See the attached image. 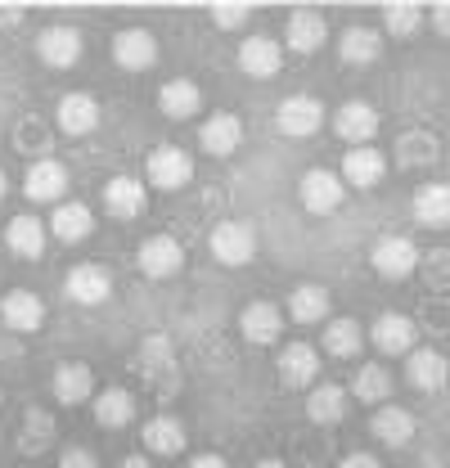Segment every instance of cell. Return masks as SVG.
<instances>
[{
    "mask_svg": "<svg viewBox=\"0 0 450 468\" xmlns=\"http://www.w3.org/2000/svg\"><path fill=\"white\" fill-rule=\"evenodd\" d=\"M342 198H347V185H342V176L329 172V167H311V172L297 180V203H302L311 217H329V212H338Z\"/></svg>",
    "mask_w": 450,
    "mask_h": 468,
    "instance_id": "1",
    "label": "cell"
},
{
    "mask_svg": "<svg viewBox=\"0 0 450 468\" xmlns=\"http://www.w3.org/2000/svg\"><path fill=\"white\" fill-rule=\"evenodd\" d=\"M325 126V104L316 95H288L275 109V131L284 140H311Z\"/></svg>",
    "mask_w": 450,
    "mask_h": 468,
    "instance_id": "2",
    "label": "cell"
},
{
    "mask_svg": "<svg viewBox=\"0 0 450 468\" xmlns=\"http://www.w3.org/2000/svg\"><path fill=\"white\" fill-rule=\"evenodd\" d=\"M135 266H140V275L145 280H171V275H180V266H185V248H180V239L176 234H149L145 243H140V252H135Z\"/></svg>",
    "mask_w": 450,
    "mask_h": 468,
    "instance_id": "3",
    "label": "cell"
},
{
    "mask_svg": "<svg viewBox=\"0 0 450 468\" xmlns=\"http://www.w3.org/2000/svg\"><path fill=\"white\" fill-rule=\"evenodd\" d=\"M109 55L122 72H149L163 50H158V37H154L149 27H122V32L112 37Z\"/></svg>",
    "mask_w": 450,
    "mask_h": 468,
    "instance_id": "4",
    "label": "cell"
},
{
    "mask_svg": "<svg viewBox=\"0 0 450 468\" xmlns=\"http://www.w3.org/2000/svg\"><path fill=\"white\" fill-rule=\"evenodd\" d=\"M81 55H86V37H81L72 23H50V27L37 37V58H41L46 68H55V72L81 63Z\"/></svg>",
    "mask_w": 450,
    "mask_h": 468,
    "instance_id": "5",
    "label": "cell"
},
{
    "mask_svg": "<svg viewBox=\"0 0 450 468\" xmlns=\"http://www.w3.org/2000/svg\"><path fill=\"white\" fill-rule=\"evenodd\" d=\"M208 248L221 266H248L257 257V234L243 221H217L212 234H208Z\"/></svg>",
    "mask_w": 450,
    "mask_h": 468,
    "instance_id": "6",
    "label": "cell"
},
{
    "mask_svg": "<svg viewBox=\"0 0 450 468\" xmlns=\"http://www.w3.org/2000/svg\"><path fill=\"white\" fill-rule=\"evenodd\" d=\"M63 292H68V302H77V306H104V302L112 297L109 266H100V261H81V266H72V271L63 275Z\"/></svg>",
    "mask_w": 450,
    "mask_h": 468,
    "instance_id": "7",
    "label": "cell"
},
{
    "mask_svg": "<svg viewBox=\"0 0 450 468\" xmlns=\"http://www.w3.org/2000/svg\"><path fill=\"white\" fill-rule=\"evenodd\" d=\"M370 266H374L383 280H405V275H414V266H419V248H414V239H405V234H383V239L370 248Z\"/></svg>",
    "mask_w": 450,
    "mask_h": 468,
    "instance_id": "8",
    "label": "cell"
},
{
    "mask_svg": "<svg viewBox=\"0 0 450 468\" xmlns=\"http://www.w3.org/2000/svg\"><path fill=\"white\" fill-rule=\"evenodd\" d=\"M145 176L154 180V189L176 194V189H185V185L194 180V158H189L185 149H176V144H163V149H154V154H149Z\"/></svg>",
    "mask_w": 450,
    "mask_h": 468,
    "instance_id": "9",
    "label": "cell"
},
{
    "mask_svg": "<svg viewBox=\"0 0 450 468\" xmlns=\"http://www.w3.org/2000/svg\"><path fill=\"white\" fill-rule=\"evenodd\" d=\"M370 343L383 351V356H410V351L419 347V324L405 311H383L370 324Z\"/></svg>",
    "mask_w": 450,
    "mask_h": 468,
    "instance_id": "10",
    "label": "cell"
},
{
    "mask_svg": "<svg viewBox=\"0 0 450 468\" xmlns=\"http://www.w3.org/2000/svg\"><path fill=\"white\" fill-rule=\"evenodd\" d=\"M68 185H72V176L68 167L59 163V158H37L27 176H23V194L32 198V203H63V194H68Z\"/></svg>",
    "mask_w": 450,
    "mask_h": 468,
    "instance_id": "11",
    "label": "cell"
},
{
    "mask_svg": "<svg viewBox=\"0 0 450 468\" xmlns=\"http://www.w3.org/2000/svg\"><path fill=\"white\" fill-rule=\"evenodd\" d=\"M239 334H243V343H252V347H275L284 334V311L275 302H248V306L239 311Z\"/></svg>",
    "mask_w": 450,
    "mask_h": 468,
    "instance_id": "12",
    "label": "cell"
},
{
    "mask_svg": "<svg viewBox=\"0 0 450 468\" xmlns=\"http://www.w3.org/2000/svg\"><path fill=\"white\" fill-rule=\"evenodd\" d=\"M320 351L311 347V343H288L280 347V360H275V369H280V383L284 388H293V392H302V388H316V378H320Z\"/></svg>",
    "mask_w": 450,
    "mask_h": 468,
    "instance_id": "13",
    "label": "cell"
},
{
    "mask_svg": "<svg viewBox=\"0 0 450 468\" xmlns=\"http://www.w3.org/2000/svg\"><path fill=\"white\" fill-rule=\"evenodd\" d=\"M334 131H338V140H347L351 149L374 144V135H379V109L370 100H347L334 113Z\"/></svg>",
    "mask_w": 450,
    "mask_h": 468,
    "instance_id": "14",
    "label": "cell"
},
{
    "mask_svg": "<svg viewBox=\"0 0 450 468\" xmlns=\"http://www.w3.org/2000/svg\"><path fill=\"white\" fill-rule=\"evenodd\" d=\"M405 383L414 392H442L450 383V360L437 347H414L405 356Z\"/></svg>",
    "mask_w": 450,
    "mask_h": 468,
    "instance_id": "15",
    "label": "cell"
},
{
    "mask_svg": "<svg viewBox=\"0 0 450 468\" xmlns=\"http://www.w3.org/2000/svg\"><path fill=\"white\" fill-rule=\"evenodd\" d=\"M0 324L14 334H37L46 324V302L27 289H14L0 297Z\"/></svg>",
    "mask_w": 450,
    "mask_h": 468,
    "instance_id": "16",
    "label": "cell"
},
{
    "mask_svg": "<svg viewBox=\"0 0 450 468\" xmlns=\"http://www.w3.org/2000/svg\"><path fill=\"white\" fill-rule=\"evenodd\" d=\"M284 37H288L293 55H316L329 41V23H325L320 9H293L288 23H284Z\"/></svg>",
    "mask_w": 450,
    "mask_h": 468,
    "instance_id": "17",
    "label": "cell"
},
{
    "mask_svg": "<svg viewBox=\"0 0 450 468\" xmlns=\"http://www.w3.org/2000/svg\"><path fill=\"white\" fill-rule=\"evenodd\" d=\"M145 203H149V189H145V180H135V176H112L109 185H104V212L117 217V221L145 217Z\"/></svg>",
    "mask_w": 450,
    "mask_h": 468,
    "instance_id": "18",
    "label": "cell"
},
{
    "mask_svg": "<svg viewBox=\"0 0 450 468\" xmlns=\"http://www.w3.org/2000/svg\"><path fill=\"white\" fill-rule=\"evenodd\" d=\"M239 68H243L252 81H271V77H280V68H284V46L271 41V37H243Z\"/></svg>",
    "mask_w": 450,
    "mask_h": 468,
    "instance_id": "19",
    "label": "cell"
},
{
    "mask_svg": "<svg viewBox=\"0 0 450 468\" xmlns=\"http://www.w3.org/2000/svg\"><path fill=\"white\" fill-rule=\"evenodd\" d=\"M338 176H342V185H351V189H374V185H383V176H388V158H383L374 144L347 149Z\"/></svg>",
    "mask_w": 450,
    "mask_h": 468,
    "instance_id": "20",
    "label": "cell"
},
{
    "mask_svg": "<svg viewBox=\"0 0 450 468\" xmlns=\"http://www.w3.org/2000/svg\"><path fill=\"white\" fill-rule=\"evenodd\" d=\"M55 401L59 406H81V401H95V369L86 360H68L55 369Z\"/></svg>",
    "mask_w": 450,
    "mask_h": 468,
    "instance_id": "21",
    "label": "cell"
},
{
    "mask_svg": "<svg viewBox=\"0 0 450 468\" xmlns=\"http://www.w3.org/2000/svg\"><path fill=\"white\" fill-rule=\"evenodd\" d=\"M338 55H342V63H351V68H370V63H379V55H383V32H374L365 23H351L338 37Z\"/></svg>",
    "mask_w": 450,
    "mask_h": 468,
    "instance_id": "22",
    "label": "cell"
},
{
    "mask_svg": "<svg viewBox=\"0 0 450 468\" xmlns=\"http://www.w3.org/2000/svg\"><path fill=\"white\" fill-rule=\"evenodd\" d=\"M59 126L68 131V135H91L95 126H100V100L95 95H86V90H68L63 100H59Z\"/></svg>",
    "mask_w": 450,
    "mask_h": 468,
    "instance_id": "23",
    "label": "cell"
},
{
    "mask_svg": "<svg viewBox=\"0 0 450 468\" xmlns=\"http://www.w3.org/2000/svg\"><path fill=\"white\" fill-rule=\"evenodd\" d=\"M198 144H203L212 158H230V154H239V144H243V122H239L234 113L208 117V122L198 126Z\"/></svg>",
    "mask_w": 450,
    "mask_h": 468,
    "instance_id": "24",
    "label": "cell"
},
{
    "mask_svg": "<svg viewBox=\"0 0 450 468\" xmlns=\"http://www.w3.org/2000/svg\"><path fill=\"white\" fill-rule=\"evenodd\" d=\"M347 401H351L347 388H338V383H316L311 397H306V419L320 423V428H338V423L347 419Z\"/></svg>",
    "mask_w": 450,
    "mask_h": 468,
    "instance_id": "25",
    "label": "cell"
},
{
    "mask_svg": "<svg viewBox=\"0 0 450 468\" xmlns=\"http://www.w3.org/2000/svg\"><path fill=\"white\" fill-rule=\"evenodd\" d=\"M140 441H145L149 455H180L185 441H189V432H185V423H180L176 414H154V419L145 423Z\"/></svg>",
    "mask_w": 450,
    "mask_h": 468,
    "instance_id": "26",
    "label": "cell"
},
{
    "mask_svg": "<svg viewBox=\"0 0 450 468\" xmlns=\"http://www.w3.org/2000/svg\"><path fill=\"white\" fill-rule=\"evenodd\" d=\"M414 428H419L414 414H410L405 406H392V401L379 406L374 410V419H370V432H374L383 446H410V441H414Z\"/></svg>",
    "mask_w": 450,
    "mask_h": 468,
    "instance_id": "27",
    "label": "cell"
},
{
    "mask_svg": "<svg viewBox=\"0 0 450 468\" xmlns=\"http://www.w3.org/2000/svg\"><path fill=\"white\" fill-rule=\"evenodd\" d=\"M50 234H55L59 243H81V239H91L95 234V212L86 207V203H59L55 207V217H50Z\"/></svg>",
    "mask_w": 450,
    "mask_h": 468,
    "instance_id": "28",
    "label": "cell"
},
{
    "mask_svg": "<svg viewBox=\"0 0 450 468\" xmlns=\"http://www.w3.org/2000/svg\"><path fill=\"white\" fill-rule=\"evenodd\" d=\"M5 248L18 257V261H37L46 257V226L37 217H14L5 226Z\"/></svg>",
    "mask_w": 450,
    "mask_h": 468,
    "instance_id": "29",
    "label": "cell"
},
{
    "mask_svg": "<svg viewBox=\"0 0 450 468\" xmlns=\"http://www.w3.org/2000/svg\"><path fill=\"white\" fill-rule=\"evenodd\" d=\"M414 221L428 226V230H442L450 226V185L442 180H428L414 189Z\"/></svg>",
    "mask_w": 450,
    "mask_h": 468,
    "instance_id": "30",
    "label": "cell"
},
{
    "mask_svg": "<svg viewBox=\"0 0 450 468\" xmlns=\"http://www.w3.org/2000/svg\"><path fill=\"white\" fill-rule=\"evenodd\" d=\"M360 347H365V329L351 315H338L334 324H325V334H320V351L334 356V360H351V356H360Z\"/></svg>",
    "mask_w": 450,
    "mask_h": 468,
    "instance_id": "31",
    "label": "cell"
},
{
    "mask_svg": "<svg viewBox=\"0 0 450 468\" xmlns=\"http://www.w3.org/2000/svg\"><path fill=\"white\" fill-rule=\"evenodd\" d=\"M360 406H388V397H392V374L379 365V360H365L360 369H356V378H351V388H347Z\"/></svg>",
    "mask_w": 450,
    "mask_h": 468,
    "instance_id": "32",
    "label": "cell"
},
{
    "mask_svg": "<svg viewBox=\"0 0 450 468\" xmlns=\"http://www.w3.org/2000/svg\"><path fill=\"white\" fill-rule=\"evenodd\" d=\"M288 320L293 324H325L329 320V292L320 289V284H297V289L288 292Z\"/></svg>",
    "mask_w": 450,
    "mask_h": 468,
    "instance_id": "33",
    "label": "cell"
},
{
    "mask_svg": "<svg viewBox=\"0 0 450 468\" xmlns=\"http://www.w3.org/2000/svg\"><path fill=\"white\" fill-rule=\"evenodd\" d=\"M158 109L171 117V122H189V117L203 109V90L189 81V77H176L158 90Z\"/></svg>",
    "mask_w": 450,
    "mask_h": 468,
    "instance_id": "34",
    "label": "cell"
},
{
    "mask_svg": "<svg viewBox=\"0 0 450 468\" xmlns=\"http://www.w3.org/2000/svg\"><path fill=\"white\" fill-rule=\"evenodd\" d=\"M95 423L100 428H112V432H122L131 419H135V397L126 392V388H109V392H95Z\"/></svg>",
    "mask_w": 450,
    "mask_h": 468,
    "instance_id": "35",
    "label": "cell"
},
{
    "mask_svg": "<svg viewBox=\"0 0 450 468\" xmlns=\"http://www.w3.org/2000/svg\"><path fill=\"white\" fill-rule=\"evenodd\" d=\"M50 441H55V419H50L46 410H27V419H23V437H18V451H23V455H41Z\"/></svg>",
    "mask_w": 450,
    "mask_h": 468,
    "instance_id": "36",
    "label": "cell"
},
{
    "mask_svg": "<svg viewBox=\"0 0 450 468\" xmlns=\"http://www.w3.org/2000/svg\"><path fill=\"white\" fill-rule=\"evenodd\" d=\"M419 27H423V9H419V5H388V9H383V32H388V37L410 41Z\"/></svg>",
    "mask_w": 450,
    "mask_h": 468,
    "instance_id": "37",
    "label": "cell"
},
{
    "mask_svg": "<svg viewBox=\"0 0 450 468\" xmlns=\"http://www.w3.org/2000/svg\"><path fill=\"white\" fill-rule=\"evenodd\" d=\"M248 18H252V9H248V5H217V9H212V23H217L221 32H239V27H248Z\"/></svg>",
    "mask_w": 450,
    "mask_h": 468,
    "instance_id": "38",
    "label": "cell"
},
{
    "mask_svg": "<svg viewBox=\"0 0 450 468\" xmlns=\"http://www.w3.org/2000/svg\"><path fill=\"white\" fill-rule=\"evenodd\" d=\"M433 158V140L428 135H401V163H428Z\"/></svg>",
    "mask_w": 450,
    "mask_h": 468,
    "instance_id": "39",
    "label": "cell"
},
{
    "mask_svg": "<svg viewBox=\"0 0 450 468\" xmlns=\"http://www.w3.org/2000/svg\"><path fill=\"white\" fill-rule=\"evenodd\" d=\"M59 468H100V460H95V451H86V446H63Z\"/></svg>",
    "mask_w": 450,
    "mask_h": 468,
    "instance_id": "40",
    "label": "cell"
},
{
    "mask_svg": "<svg viewBox=\"0 0 450 468\" xmlns=\"http://www.w3.org/2000/svg\"><path fill=\"white\" fill-rule=\"evenodd\" d=\"M338 468H383V464H379V455H370V451H351V455H342Z\"/></svg>",
    "mask_w": 450,
    "mask_h": 468,
    "instance_id": "41",
    "label": "cell"
},
{
    "mask_svg": "<svg viewBox=\"0 0 450 468\" xmlns=\"http://www.w3.org/2000/svg\"><path fill=\"white\" fill-rule=\"evenodd\" d=\"M189 468H230V464H225V455H217V451H203V455L189 460Z\"/></svg>",
    "mask_w": 450,
    "mask_h": 468,
    "instance_id": "42",
    "label": "cell"
},
{
    "mask_svg": "<svg viewBox=\"0 0 450 468\" xmlns=\"http://www.w3.org/2000/svg\"><path fill=\"white\" fill-rule=\"evenodd\" d=\"M433 27H437L442 37H450V5H437V9H433Z\"/></svg>",
    "mask_w": 450,
    "mask_h": 468,
    "instance_id": "43",
    "label": "cell"
},
{
    "mask_svg": "<svg viewBox=\"0 0 450 468\" xmlns=\"http://www.w3.org/2000/svg\"><path fill=\"white\" fill-rule=\"evenodd\" d=\"M23 23V9H0V27H18Z\"/></svg>",
    "mask_w": 450,
    "mask_h": 468,
    "instance_id": "44",
    "label": "cell"
},
{
    "mask_svg": "<svg viewBox=\"0 0 450 468\" xmlns=\"http://www.w3.org/2000/svg\"><path fill=\"white\" fill-rule=\"evenodd\" d=\"M117 468H154V460H149V455H126Z\"/></svg>",
    "mask_w": 450,
    "mask_h": 468,
    "instance_id": "45",
    "label": "cell"
},
{
    "mask_svg": "<svg viewBox=\"0 0 450 468\" xmlns=\"http://www.w3.org/2000/svg\"><path fill=\"white\" fill-rule=\"evenodd\" d=\"M252 468H288V464H284V460H257Z\"/></svg>",
    "mask_w": 450,
    "mask_h": 468,
    "instance_id": "46",
    "label": "cell"
},
{
    "mask_svg": "<svg viewBox=\"0 0 450 468\" xmlns=\"http://www.w3.org/2000/svg\"><path fill=\"white\" fill-rule=\"evenodd\" d=\"M5 189H9V180H5V172H0V198H5Z\"/></svg>",
    "mask_w": 450,
    "mask_h": 468,
    "instance_id": "47",
    "label": "cell"
},
{
    "mask_svg": "<svg viewBox=\"0 0 450 468\" xmlns=\"http://www.w3.org/2000/svg\"><path fill=\"white\" fill-rule=\"evenodd\" d=\"M0 401H5V397H0Z\"/></svg>",
    "mask_w": 450,
    "mask_h": 468,
    "instance_id": "48",
    "label": "cell"
}]
</instances>
